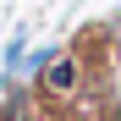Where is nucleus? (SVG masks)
Listing matches in <instances>:
<instances>
[{
	"instance_id": "f257e3e1",
	"label": "nucleus",
	"mask_w": 121,
	"mask_h": 121,
	"mask_svg": "<svg viewBox=\"0 0 121 121\" xmlns=\"http://www.w3.org/2000/svg\"><path fill=\"white\" fill-rule=\"evenodd\" d=\"M33 88L44 94V99H55V105H72V99L83 94V60H77L72 50H60L50 66L39 72V83H33Z\"/></svg>"
},
{
	"instance_id": "f03ea898",
	"label": "nucleus",
	"mask_w": 121,
	"mask_h": 121,
	"mask_svg": "<svg viewBox=\"0 0 121 121\" xmlns=\"http://www.w3.org/2000/svg\"><path fill=\"white\" fill-rule=\"evenodd\" d=\"M0 110H22V83H17V77H0Z\"/></svg>"
},
{
	"instance_id": "7ed1b4c3",
	"label": "nucleus",
	"mask_w": 121,
	"mask_h": 121,
	"mask_svg": "<svg viewBox=\"0 0 121 121\" xmlns=\"http://www.w3.org/2000/svg\"><path fill=\"white\" fill-rule=\"evenodd\" d=\"M22 60H28V33H11V39H6V66L17 72Z\"/></svg>"
}]
</instances>
